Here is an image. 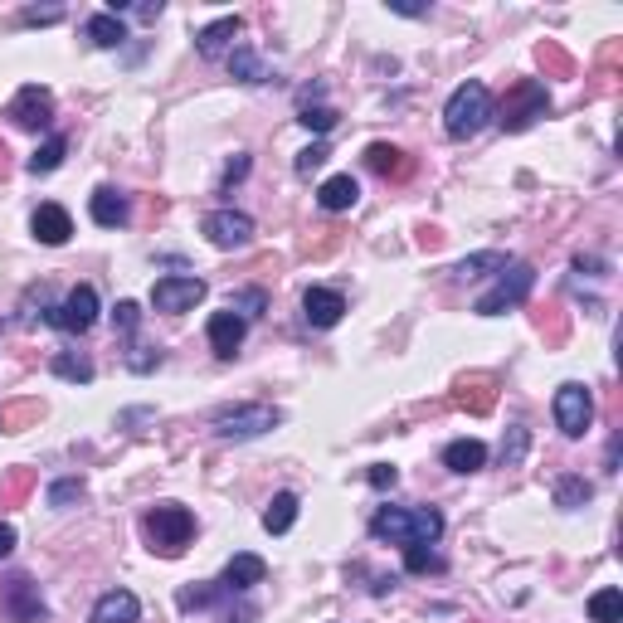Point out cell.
I'll use <instances>...</instances> for the list:
<instances>
[{
  "label": "cell",
  "instance_id": "obj_1",
  "mask_svg": "<svg viewBox=\"0 0 623 623\" xmlns=\"http://www.w3.org/2000/svg\"><path fill=\"white\" fill-rule=\"evenodd\" d=\"M370 536L375 541H390V546H434L443 536V512L439 507H380L370 516Z\"/></svg>",
  "mask_w": 623,
  "mask_h": 623
},
{
  "label": "cell",
  "instance_id": "obj_2",
  "mask_svg": "<svg viewBox=\"0 0 623 623\" xmlns=\"http://www.w3.org/2000/svg\"><path fill=\"white\" fill-rule=\"evenodd\" d=\"M487 117H492V93H487V83L468 78V83L453 88V98L443 108V132L453 142H468V137H477L487 127Z\"/></svg>",
  "mask_w": 623,
  "mask_h": 623
},
{
  "label": "cell",
  "instance_id": "obj_3",
  "mask_svg": "<svg viewBox=\"0 0 623 623\" xmlns=\"http://www.w3.org/2000/svg\"><path fill=\"white\" fill-rule=\"evenodd\" d=\"M142 526H147V536H151V550H161L166 560H176V555L190 546V536H195V516L185 512L181 502H161V507H151Z\"/></svg>",
  "mask_w": 623,
  "mask_h": 623
},
{
  "label": "cell",
  "instance_id": "obj_4",
  "mask_svg": "<svg viewBox=\"0 0 623 623\" xmlns=\"http://www.w3.org/2000/svg\"><path fill=\"white\" fill-rule=\"evenodd\" d=\"M283 424V414L273 404H234V409H220L215 414V434L224 443H249V439H263Z\"/></svg>",
  "mask_w": 623,
  "mask_h": 623
},
{
  "label": "cell",
  "instance_id": "obj_5",
  "mask_svg": "<svg viewBox=\"0 0 623 623\" xmlns=\"http://www.w3.org/2000/svg\"><path fill=\"white\" fill-rule=\"evenodd\" d=\"M546 112H550L546 83H536V78H521V83H512V88H507L497 122H502V132H526V127H531V122H541Z\"/></svg>",
  "mask_w": 623,
  "mask_h": 623
},
{
  "label": "cell",
  "instance_id": "obj_6",
  "mask_svg": "<svg viewBox=\"0 0 623 623\" xmlns=\"http://www.w3.org/2000/svg\"><path fill=\"white\" fill-rule=\"evenodd\" d=\"M531 288H536V268H531V263H507L502 278H497V288L477 297L473 312L477 317H502L507 307H521V302L531 297Z\"/></svg>",
  "mask_w": 623,
  "mask_h": 623
},
{
  "label": "cell",
  "instance_id": "obj_7",
  "mask_svg": "<svg viewBox=\"0 0 623 623\" xmlns=\"http://www.w3.org/2000/svg\"><path fill=\"white\" fill-rule=\"evenodd\" d=\"M0 614L10 623H44L49 619V609H44V599H39V585L30 575H10V580L0 585Z\"/></svg>",
  "mask_w": 623,
  "mask_h": 623
},
{
  "label": "cell",
  "instance_id": "obj_8",
  "mask_svg": "<svg viewBox=\"0 0 623 623\" xmlns=\"http://www.w3.org/2000/svg\"><path fill=\"white\" fill-rule=\"evenodd\" d=\"M555 424H560V434L565 439H585V429L594 424V395H589L585 385H560L555 390Z\"/></svg>",
  "mask_w": 623,
  "mask_h": 623
},
{
  "label": "cell",
  "instance_id": "obj_9",
  "mask_svg": "<svg viewBox=\"0 0 623 623\" xmlns=\"http://www.w3.org/2000/svg\"><path fill=\"white\" fill-rule=\"evenodd\" d=\"M44 322L59 331H69V336H83V331L98 322V288H88V283H78L74 293L64 297L54 312H44Z\"/></svg>",
  "mask_w": 623,
  "mask_h": 623
},
{
  "label": "cell",
  "instance_id": "obj_10",
  "mask_svg": "<svg viewBox=\"0 0 623 623\" xmlns=\"http://www.w3.org/2000/svg\"><path fill=\"white\" fill-rule=\"evenodd\" d=\"M205 293H210L205 278H181V273H171V278H156V283H151V307L181 317V312H190L195 302H205Z\"/></svg>",
  "mask_w": 623,
  "mask_h": 623
},
{
  "label": "cell",
  "instance_id": "obj_11",
  "mask_svg": "<svg viewBox=\"0 0 623 623\" xmlns=\"http://www.w3.org/2000/svg\"><path fill=\"white\" fill-rule=\"evenodd\" d=\"M205 239L215 249H249L254 244V220L244 210H215V215H205Z\"/></svg>",
  "mask_w": 623,
  "mask_h": 623
},
{
  "label": "cell",
  "instance_id": "obj_12",
  "mask_svg": "<svg viewBox=\"0 0 623 623\" xmlns=\"http://www.w3.org/2000/svg\"><path fill=\"white\" fill-rule=\"evenodd\" d=\"M10 122L25 127V132L49 127V122H54V93L39 88V83H25V88L15 93V103H10Z\"/></svg>",
  "mask_w": 623,
  "mask_h": 623
},
{
  "label": "cell",
  "instance_id": "obj_13",
  "mask_svg": "<svg viewBox=\"0 0 623 623\" xmlns=\"http://www.w3.org/2000/svg\"><path fill=\"white\" fill-rule=\"evenodd\" d=\"M302 312H307V327L331 331L336 322H341V312H346V297L336 293V288H307V297H302Z\"/></svg>",
  "mask_w": 623,
  "mask_h": 623
},
{
  "label": "cell",
  "instance_id": "obj_14",
  "mask_svg": "<svg viewBox=\"0 0 623 623\" xmlns=\"http://www.w3.org/2000/svg\"><path fill=\"white\" fill-rule=\"evenodd\" d=\"M263 575H268V565H263L258 555L244 550V555H234V560L224 565V575L215 580V585H220L224 594H249L254 585H263Z\"/></svg>",
  "mask_w": 623,
  "mask_h": 623
},
{
  "label": "cell",
  "instance_id": "obj_15",
  "mask_svg": "<svg viewBox=\"0 0 623 623\" xmlns=\"http://www.w3.org/2000/svg\"><path fill=\"white\" fill-rule=\"evenodd\" d=\"M239 35H244V15H220L215 25H205L195 35V49H200V59H220V54H229V44Z\"/></svg>",
  "mask_w": 623,
  "mask_h": 623
},
{
  "label": "cell",
  "instance_id": "obj_16",
  "mask_svg": "<svg viewBox=\"0 0 623 623\" xmlns=\"http://www.w3.org/2000/svg\"><path fill=\"white\" fill-rule=\"evenodd\" d=\"M30 229H35L39 244L59 249V244H69V234H74V220H69V210H64V205H39L35 215H30Z\"/></svg>",
  "mask_w": 623,
  "mask_h": 623
},
{
  "label": "cell",
  "instance_id": "obj_17",
  "mask_svg": "<svg viewBox=\"0 0 623 623\" xmlns=\"http://www.w3.org/2000/svg\"><path fill=\"white\" fill-rule=\"evenodd\" d=\"M88 215H93V224H103V229H122V224L132 220V205H127V195H122V190L98 185V190H93V200H88Z\"/></svg>",
  "mask_w": 623,
  "mask_h": 623
},
{
  "label": "cell",
  "instance_id": "obj_18",
  "mask_svg": "<svg viewBox=\"0 0 623 623\" xmlns=\"http://www.w3.org/2000/svg\"><path fill=\"white\" fill-rule=\"evenodd\" d=\"M244 331H249V322H244L239 312H229V307L215 312V317H210V346H215V356H224V361H229V356H239Z\"/></svg>",
  "mask_w": 623,
  "mask_h": 623
},
{
  "label": "cell",
  "instance_id": "obj_19",
  "mask_svg": "<svg viewBox=\"0 0 623 623\" xmlns=\"http://www.w3.org/2000/svg\"><path fill=\"white\" fill-rule=\"evenodd\" d=\"M453 404L468 409V414H487V409L497 404V380H492V375H463V380L453 385Z\"/></svg>",
  "mask_w": 623,
  "mask_h": 623
},
{
  "label": "cell",
  "instance_id": "obj_20",
  "mask_svg": "<svg viewBox=\"0 0 623 623\" xmlns=\"http://www.w3.org/2000/svg\"><path fill=\"white\" fill-rule=\"evenodd\" d=\"M137 619H142V599L132 589H108L93 604V623H137Z\"/></svg>",
  "mask_w": 623,
  "mask_h": 623
},
{
  "label": "cell",
  "instance_id": "obj_21",
  "mask_svg": "<svg viewBox=\"0 0 623 623\" xmlns=\"http://www.w3.org/2000/svg\"><path fill=\"white\" fill-rule=\"evenodd\" d=\"M366 166L375 171V176H390V181H404V176L414 171V161H409L400 147H390V142H370V147H366Z\"/></svg>",
  "mask_w": 623,
  "mask_h": 623
},
{
  "label": "cell",
  "instance_id": "obj_22",
  "mask_svg": "<svg viewBox=\"0 0 623 623\" xmlns=\"http://www.w3.org/2000/svg\"><path fill=\"white\" fill-rule=\"evenodd\" d=\"M356 200H361V185H356V176H331V181H322V190H317V205L331 210V215L351 210Z\"/></svg>",
  "mask_w": 623,
  "mask_h": 623
},
{
  "label": "cell",
  "instance_id": "obj_23",
  "mask_svg": "<svg viewBox=\"0 0 623 623\" xmlns=\"http://www.w3.org/2000/svg\"><path fill=\"white\" fill-rule=\"evenodd\" d=\"M482 463H487V443L477 439H458L443 448V468H453V473H482Z\"/></svg>",
  "mask_w": 623,
  "mask_h": 623
},
{
  "label": "cell",
  "instance_id": "obj_24",
  "mask_svg": "<svg viewBox=\"0 0 623 623\" xmlns=\"http://www.w3.org/2000/svg\"><path fill=\"white\" fill-rule=\"evenodd\" d=\"M83 35H88V44H98V49H122V44H127V25L103 10V15H93V20L83 25Z\"/></svg>",
  "mask_w": 623,
  "mask_h": 623
},
{
  "label": "cell",
  "instance_id": "obj_25",
  "mask_svg": "<svg viewBox=\"0 0 623 623\" xmlns=\"http://www.w3.org/2000/svg\"><path fill=\"white\" fill-rule=\"evenodd\" d=\"M297 521V492H278L273 502H268V512H263V531L268 536H283V531H293Z\"/></svg>",
  "mask_w": 623,
  "mask_h": 623
},
{
  "label": "cell",
  "instance_id": "obj_26",
  "mask_svg": "<svg viewBox=\"0 0 623 623\" xmlns=\"http://www.w3.org/2000/svg\"><path fill=\"white\" fill-rule=\"evenodd\" d=\"M229 74L239 78V83H268V78H273L249 44H234V49H229Z\"/></svg>",
  "mask_w": 623,
  "mask_h": 623
},
{
  "label": "cell",
  "instance_id": "obj_27",
  "mask_svg": "<svg viewBox=\"0 0 623 623\" xmlns=\"http://www.w3.org/2000/svg\"><path fill=\"white\" fill-rule=\"evenodd\" d=\"M589 623H623V589H594L589 594Z\"/></svg>",
  "mask_w": 623,
  "mask_h": 623
},
{
  "label": "cell",
  "instance_id": "obj_28",
  "mask_svg": "<svg viewBox=\"0 0 623 623\" xmlns=\"http://www.w3.org/2000/svg\"><path fill=\"white\" fill-rule=\"evenodd\" d=\"M35 487V468H10L5 482H0V507H20Z\"/></svg>",
  "mask_w": 623,
  "mask_h": 623
},
{
  "label": "cell",
  "instance_id": "obj_29",
  "mask_svg": "<svg viewBox=\"0 0 623 623\" xmlns=\"http://www.w3.org/2000/svg\"><path fill=\"white\" fill-rule=\"evenodd\" d=\"M589 497H594V487H589L585 477H560V482H555V507H565V512L585 507Z\"/></svg>",
  "mask_w": 623,
  "mask_h": 623
},
{
  "label": "cell",
  "instance_id": "obj_30",
  "mask_svg": "<svg viewBox=\"0 0 623 623\" xmlns=\"http://www.w3.org/2000/svg\"><path fill=\"white\" fill-rule=\"evenodd\" d=\"M64 151H69V142H64V137H49V142H44V147H39L35 156L25 161V166H30V176H49V171H59Z\"/></svg>",
  "mask_w": 623,
  "mask_h": 623
},
{
  "label": "cell",
  "instance_id": "obj_31",
  "mask_svg": "<svg viewBox=\"0 0 623 623\" xmlns=\"http://www.w3.org/2000/svg\"><path fill=\"white\" fill-rule=\"evenodd\" d=\"M536 59H541V69L546 74H555V78H570L575 74V59L555 44V39H546V44H536Z\"/></svg>",
  "mask_w": 623,
  "mask_h": 623
},
{
  "label": "cell",
  "instance_id": "obj_32",
  "mask_svg": "<svg viewBox=\"0 0 623 623\" xmlns=\"http://www.w3.org/2000/svg\"><path fill=\"white\" fill-rule=\"evenodd\" d=\"M39 414H44V409H39V400H25V404H5V409H0V429H5V434H20L25 424H35Z\"/></svg>",
  "mask_w": 623,
  "mask_h": 623
},
{
  "label": "cell",
  "instance_id": "obj_33",
  "mask_svg": "<svg viewBox=\"0 0 623 623\" xmlns=\"http://www.w3.org/2000/svg\"><path fill=\"white\" fill-rule=\"evenodd\" d=\"M49 366H54V375H59V380H74V385H88V380H93V361H83V356H69V351H59V356H54Z\"/></svg>",
  "mask_w": 623,
  "mask_h": 623
},
{
  "label": "cell",
  "instance_id": "obj_34",
  "mask_svg": "<svg viewBox=\"0 0 623 623\" xmlns=\"http://www.w3.org/2000/svg\"><path fill=\"white\" fill-rule=\"evenodd\" d=\"M507 268V254H497V249H487V254H473L458 263V278H482V273H502Z\"/></svg>",
  "mask_w": 623,
  "mask_h": 623
},
{
  "label": "cell",
  "instance_id": "obj_35",
  "mask_svg": "<svg viewBox=\"0 0 623 623\" xmlns=\"http://www.w3.org/2000/svg\"><path fill=\"white\" fill-rule=\"evenodd\" d=\"M220 594H224L220 585H185L181 594H176V604H181V614H195V609H210Z\"/></svg>",
  "mask_w": 623,
  "mask_h": 623
},
{
  "label": "cell",
  "instance_id": "obj_36",
  "mask_svg": "<svg viewBox=\"0 0 623 623\" xmlns=\"http://www.w3.org/2000/svg\"><path fill=\"white\" fill-rule=\"evenodd\" d=\"M263 307H268V293H263V288H244V293L229 297V312H239V317H258Z\"/></svg>",
  "mask_w": 623,
  "mask_h": 623
},
{
  "label": "cell",
  "instance_id": "obj_37",
  "mask_svg": "<svg viewBox=\"0 0 623 623\" xmlns=\"http://www.w3.org/2000/svg\"><path fill=\"white\" fill-rule=\"evenodd\" d=\"M78 497H83V482H78V477H64V482H54V487H49V507H54V512L74 507Z\"/></svg>",
  "mask_w": 623,
  "mask_h": 623
},
{
  "label": "cell",
  "instance_id": "obj_38",
  "mask_svg": "<svg viewBox=\"0 0 623 623\" xmlns=\"http://www.w3.org/2000/svg\"><path fill=\"white\" fill-rule=\"evenodd\" d=\"M404 570L424 575V570H443V560L429 546H404Z\"/></svg>",
  "mask_w": 623,
  "mask_h": 623
},
{
  "label": "cell",
  "instance_id": "obj_39",
  "mask_svg": "<svg viewBox=\"0 0 623 623\" xmlns=\"http://www.w3.org/2000/svg\"><path fill=\"white\" fill-rule=\"evenodd\" d=\"M137 322H142V307H137V302H117V307H112V327H117V336H132Z\"/></svg>",
  "mask_w": 623,
  "mask_h": 623
},
{
  "label": "cell",
  "instance_id": "obj_40",
  "mask_svg": "<svg viewBox=\"0 0 623 623\" xmlns=\"http://www.w3.org/2000/svg\"><path fill=\"white\" fill-rule=\"evenodd\" d=\"M327 142H312L307 151H297V176H312V171H322L327 166Z\"/></svg>",
  "mask_w": 623,
  "mask_h": 623
},
{
  "label": "cell",
  "instance_id": "obj_41",
  "mask_svg": "<svg viewBox=\"0 0 623 623\" xmlns=\"http://www.w3.org/2000/svg\"><path fill=\"white\" fill-rule=\"evenodd\" d=\"M307 132H317V137H327L331 127H336V112L331 108H302V117H297Z\"/></svg>",
  "mask_w": 623,
  "mask_h": 623
},
{
  "label": "cell",
  "instance_id": "obj_42",
  "mask_svg": "<svg viewBox=\"0 0 623 623\" xmlns=\"http://www.w3.org/2000/svg\"><path fill=\"white\" fill-rule=\"evenodd\" d=\"M521 453H526V429L516 424L512 434L502 439V463H507V468H516V463H521Z\"/></svg>",
  "mask_w": 623,
  "mask_h": 623
},
{
  "label": "cell",
  "instance_id": "obj_43",
  "mask_svg": "<svg viewBox=\"0 0 623 623\" xmlns=\"http://www.w3.org/2000/svg\"><path fill=\"white\" fill-rule=\"evenodd\" d=\"M59 20H64V10H59V5H44V10L30 5V10H20V25H59Z\"/></svg>",
  "mask_w": 623,
  "mask_h": 623
},
{
  "label": "cell",
  "instance_id": "obj_44",
  "mask_svg": "<svg viewBox=\"0 0 623 623\" xmlns=\"http://www.w3.org/2000/svg\"><path fill=\"white\" fill-rule=\"evenodd\" d=\"M156 366H161V351H151V346H132L127 351V370L142 375V370H156Z\"/></svg>",
  "mask_w": 623,
  "mask_h": 623
},
{
  "label": "cell",
  "instance_id": "obj_45",
  "mask_svg": "<svg viewBox=\"0 0 623 623\" xmlns=\"http://www.w3.org/2000/svg\"><path fill=\"white\" fill-rule=\"evenodd\" d=\"M366 477H370V487H380V492H385V487H395V482H400V468H395V463H375Z\"/></svg>",
  "mask_w": 623,
  "mask_h": 623
},
{
  "label": "cell",
  "instance_id": "obj_46",
  "mask_svg": "<svg viewBox=\"0 0 623 623\" xmlns=\"http://www.w3.org/2000/svg\"><path fill=\"white\" fill-rule=\"evenodd\" d=\"M244 176H249V156H244V151H239V156H234V161H229V171H224V185L244 181Z\"/></svg>",
  "mask_w": 623,
  "mask_h": 623
},
{
  "label": "cell",
  "instance_id": "obj_47",
  "mask_svg": "<svg viewBox=\"0 0 623 623\" xmlns=\"http://www.w3.org/2000/svg\"><path fill=\"white\" fill-rule=\"evenodd\" d=\"M10 550H15V526H10V521H0V560H5Z\"/></svg>",
  "mask_w": 623,
  "mask_h": 623
},
{
  "label": "cell",
  "instance_id": "obj_48",
  "mask_svg": "<svg viewBox=\"0 0 623 623\" xmlns=\"http://www.w3.org/2000/svg\"><path fill=\"white\" fill-rule=\"evenodd\" d=\"M395 15H429V5H404V0H390Z\"/></svg>",
  "mask_w": 623,
  "mask_h": 623
},
{
  "label": "cell",
  "instance_id": "obj_49",
  "mask_svg": "<svg viewBox=\"0 0 623 623\" xmlns=\"http://www.w3.org/2000/svg\"><path fill=\"white\" fill-rule=\"evenodd\" d=\"M5 176H10V147L0 142V181H5Z\"/></svg>",
  "mask_w": 623,
  "mask_h": 623
}]
</instances>
